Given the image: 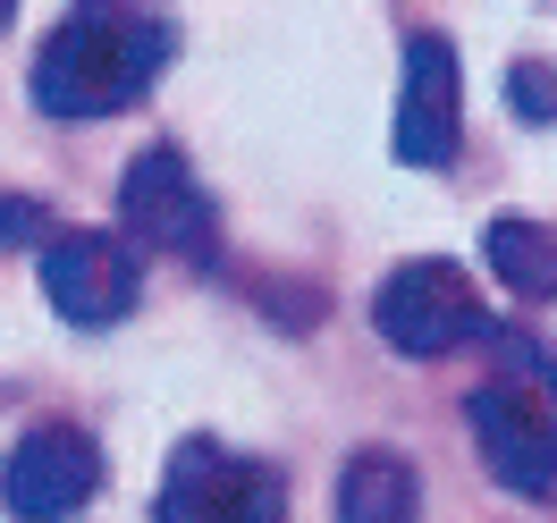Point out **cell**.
Listing matches in <instances>:
<instances>
[{"instance_id": "1", "label": "cell", "mask_w": 557, "mask_h": 523, "mask_svg": "<svg viewBox=\"0 0 557 523\" xmlns=\"http://www.w3.org/2000/svg\"><path fill=\"white\" fill-rule=\"evenodd\" d=\"M177 35L136 9H69L35 51V102L51 119H110L170 69Z\"/></svg>"}, {"instance_id": "2", "label": "cell", "mask_w": 557, "mask_h": 523, "mask_svg": "<svg viewBox=\"0 0 557 523\" xmlns=\"http://www.w3.org/2000/svg\"><path fill=\"white\" fill-rule=\"evenodd\" d=\"M152 523H287V473L220 439H177L152 489Z\"/></svg>"}, {"instance_id": "3", "label": "cell", "mask_w": 557, "mask_h": 523, "mask_svg": "<svg viewBox=\"0 0 557 523\" xmlns=\"http://www.w3.org/2000/svg\"><path fill=\"white\" fill-rule=\"evenodd\" d=\"M372 329H381L397 354H448V347H473L490 329L482 296H473V279L456 271V262H406V271H388L381 296H372Z\"/></svg>"}, {"instance_id": "4", "label": "cell", "mask_w": 557, "mask_h": 523, "mask_svg": "<svg viewBox=\"0 0 557 523\" xmlns=\"http://www.w3.org/2000/svg\"><path fill=\"white\" fill-rule=\"evenodd\" d=\"M94 489H102V448L85 431H69V422L26 431L9 448V464H0V507L17 523H69L94 507Z\"/></svg>"}, {"instance_id": "5", "label": "cell", "mask_w": 557, "mask_h": 523, "mask_svg": "<svg viewBox=\"0 0 557 523\" xmlns=\"http://www.w3.org/2000/svg\"><path fill=\"white\" fill-rule=\"evenodd\" d=\"M42 296L76 329H110V321L136 313L144 271H136V253L119 237H102V228H60V237L42 245Z\"/></svg>"}, {"instance_id": "6", "label": "cell", "mask_w": 557, "mask_h": 523, "mask_svg": "<svg viewBox=\"0 0 557 523\" xmlns=\"http://www.w3.org/2000/svg\"><path fill=\"white\" fill-rule=\"evenodd\" d=\"M465 414H473V448L490 456V473L516 489V498H557V414H549V397L482 381L465 397Z\"/></svg>"}, {"instance_id": "7", "label": "cell", "mask_w": 557, "mask_h": 523, "mask_svg": "<svg viewBox=\"0 0 557 523\" xmlns=\"http://www.w3.org/2000/svg\"><path fill=\"white\" fill-rule=\"evenodd\" d=\"M465 152V76H456V42L422 26L406 42V94H397V161L406 170H448Z\"/></svg>"}, {"instance_id": "8", "label": "cell", "mask_w": 557, "mask_h": 523, "mask_svg": "<svg viewBox=\"0 0 557 523\" xmlns=\"http://www.w3.org/2000/svg\"><path fill=\"white\" fill-rule=\"evenodd\" d=\"M119 220H127V237H144L152 253H195V262L211 253V203H203V186H195V170H186V152H170V144H152V152L127 161V177H119Z\"/></svg>"}, {"instance_id": "9", "label": "cell", "mask_w": 557, "mask_h": 523, "mask_svg": "<svg viewBox=\"0 0 557 523\" xmlns=\"http://www.w3.org/2000/svg\"><path fill=\"white\" fill-rule=\"evenodd\" d=\"M422 482L397 448H355L338 473V523H414Z\"/></svg>"}, {"instance_id": "10", "label": "cell", "mask_w": 557, "mask_h": 523, "mask_svg": "<svg viewBox=\"0 0 557 523\" xmlns=\"http://www.w3.org/2000/svg\"><path fill=\"white\" fill-rule=\"evenodd\" d=\"M482 262H490V279L507 296H523V304H549L557 296V228H541V220H490Z\"/></svg>"}, {"instance_id": "11", "label": "cell", "mask_w": 557, "mask_h": 523, "mask_svg": "<svg viewBox=\"0 0 557 523\" xmlns=\"http://www.w3.org/2000/svg\"><path fill=\"white\" fill-rule=\"evenodd\" d=\"M482 347L498 354L507 388H532V397H549V406H557V354L532 347V329H482Z\"/></svg>"}, {"instance_id": "12", "label": "cell", "mask_w": 557, "mask_h": 523, "mask_svg": "<svg viewBox=\"0 0 557 523\" xmlns=\"http://www.w3.org/2000/svg\"><path fill=\"white\" fill-rule=\"evenodd\" d=\"M507 94H516L523 119H557V76L549 69H532V60H523V69L507 76Z\"/></svg>"}]
</instances>
